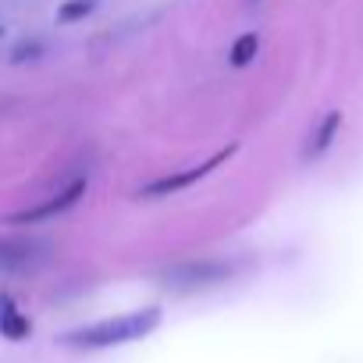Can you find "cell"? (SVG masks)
I'll return each mask as SVG.
<instances>
[{
	"instance_id": "obj_1",
	"label": "cell",
	"mask_w": 363,
	"mask_h": 363,
	"mask_svg": "<svg viewBox=\"0 0 363 363\" xmlns=\"http://www.w3.org/2000/svg\"><path fill=\"white\" fill-rule=\"evenodd\" d=\"M157 324H160V310L146 306V310H135V313H125V317H107V320L75 328V331H68L61 338V345H72V349H111V345H125V342L146 338Z\"/></svg>"
},
{
	"instance_id": "obj_2",
	"label": "cell",
	"mask_w": 363,
	"mask_h": 363,
	"mask_svg": "<svg viewBox=\"0 0 363 363\" xmlns=\"http://www.w3.org/2000/svg\"><path fill=\"white\" fill-rule=\"evenodd\" d=\"M232 153H235V146H228V150H218L211 160H203V164H193V167H186V171L164 174V178L150 182V186H143V189H139V196H146V200H164V196H174V193H182V189L196 186L200 178H207V174H211L218 164H225Z\"/></svg>"
},
{
	"instance_id": "obj_3",
	"label": "cell",
	"mask_w": 363,
	"mask_h": 363,
	"mask_svg": "<svg viewBox=\"0 0 363 363\" xmlns=\"http://www.w3.org/2000/svg\"><path fill=\"white\" fill-rule=\"evenodd\" d=\"M232 274H235V264H228V260H189V264H178V267L164 271V281L189 292V289L228 281Z\"/></svg>"
},
{
	"instance_id": "obj_4",
	"label": "cell",
	"mask_w": 363,
	"mask_h": 363,
	"mask_svg": "<svg viewBox=\"0 0 363 363\" xmlns=\"http://www.w3.org/2000/svg\"><path fill=\"white\" fill-rule=\"evenodd\" d=\"M82 196H86V178H75L72 186L57 189L54 196L40 200L36 207H26V211L11 214V218H8V225H43V221H54V218H61L65 211H72Z\"/></svg>"
},
{
	"instance_id": "obj_5",
	"label": "cell",
	"mask_w": 363,
	"mask_h": 363,
	"mask_svg": "<svg viewBox=\"0 0 363 363\" xmlns=\"http://www.w3.org/2000/svg\"><path fill=\"white\" fill-rule=\"evenodd\" d=\"M0 335H4L8 342H26L33 335L29 317L18 310V303L11 296H0Z\"/></svg>"
},
{
	"instance_id": "obj_6",
	"label": "cell",
	"mask_w": 363,
	"mask_h": 363,
	"mask_svg": "<svg viewBox=\"0 0 363 363\" xmlns=\"http://www.w3.org/2000/svg\"><path fill=\"white\" fill-rule=\"evenodd\" d=\"M40 260L43 253L33 242H0V271H29Z\"/></svg>"
},
{
	"instance_id": "obj_7",
	"label": "cell",
	"mask_w": 363,
	"mask_h": 363,
	"mask_svg": "<svg viewBox=\"0 0 363 363\" xmlns=\"http://www.w3.org/2000/svg\"><path fill=\"white\" fill-rule=\"evenodd\" d=\"M338 128H342V114L338 111H331L320 125H317V132L310 135V143H306V150H303V160H317L331 143H335V135H338Z\"/></svg>"
},
{
	"instance_id": "obj_8",
	"label": "cell",
	"mask_w": 363,
	"mask_h": 363,
	"mask_svg": "<svg viewBox=\"0 0 363 363\" xmlns=\"http://www.w3.org/2000/svg\"><path fill=\"white\" fill-rule=\"evenodd\" d=\"M257 50H260V36H257V33H242V36L232 43V50H228V65H232V68H246V65L257 57Z\"/></svg>"
},
{
	"instance_id": "obj_9",
	"label": "cell",
	"mask_w": 363,
	"mask_h": 363,
	"mask_svg": "<svg viewBox=\"0 0 363 363\" xmlns=\"http://www.w3.org/2000/svg\"><path fill=\"white\" fill-rule=\"evenodd\" d=\"M93 8H96V0H68V4L57 11V22H61V26H72V22L86 18Z\"/></svg>"
}]
</instances>
